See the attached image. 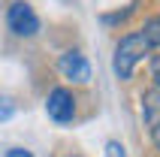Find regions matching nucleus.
<instances>
[{"instance_id": "8", "label": "nucleus", "mask_w": 160, "mask_h": 157, "mask_svg": "<svg viewBox=\"0 0 160 157\" xmlns=\"http://www.w3.org/2000/svg\"><path fill=\"white\" fill-rule=\"evenodd\" d=\"M151 142H154V148L160 151V121L151 124Z\"/></svg>"}, {"instance_id": "10", "label": "nucleus", "mask_w": 160, "mask_h": 157, "mask_svg": "<svg viewBox=\"0 0 160 157\" xmlns=\"http://www.w3.org/2000/svg\"><path fill=\"white\" fill-rule=\"evenodd\" d=\"M67 157H82V154H67Z\"/></svg>"}, {"instance_id": "3", "label": "nucleus", "mask_w": 160, "mask_h": 157, "mask_svg": "<svg viewBox=\"0 0 160 157\" xmlns=\"http://www.w3.org/2000/svg\"><path fill=\"white\" fill-rule=\"evenodd\" d=\"M6 27L15 36H36L39 33V15L33 12L30 3L15 0V3L9 6V12H6Z\"/></svg>"}, {"instance_id": "4", "label": "nucleus", "mask_w": 160, "mask_h": 157, "mask_svg": "<svg viewBox=\"0 0 160 157\" xmlns=\"http://www.w3.org/2000/svg\"><path fill=\"white\" fill-rule=\"evenodd\" d=\"M58 70H61V76L67 78V82H76V85H85V82H91V63L88 58L82 52H63L61 61H58Z\"/></svg>"}, {"instance_id": "5", "label": "nucleus", "mask_w": 160, "mask_h": 157, "mask_svg": "<svg viewBox=\"0 0 160 157\" xmlns=\"http://www.w3.org/2000/svg\"><path fill=\"white\" fill-rule=\"evenodd\" d=\"M142 33H145V39L151 43L154 52H160V15H154V18H148V21H145Z\"/></svg>"}, {"instance_id": "9", "label": "nucleus", "mask_w": 160, "mask_h": 157, "mask_svg": "<svg viewBox=\"0 0 160 157\" xmlns=\"http://www.w3.org/2000/svg\"><path fill=\"white\" fill-rule=\"evenodd\" d=\"M6 157H33V151H27V148H9Z\"/></svg>"}, {"instance_id": "6", "label": "nucleus", "mask_w": 160, "mask_h": 157, "mask_svg": "<svg viewBox=\"0 0 160 157\" xmlns=\"http://www.w3.org/2000/svg\"><path fill=\"white\" fill-rule=\"evenodd\" d=\"M106 157H127V148L118 139H109L106 142Z\"/></svg>"}, {"instance_id": "1", "label": "nucleus", "mask_w": 160, "mask_h": 157, "mask_svg": "<svg viewBox=\"0 0 160 157\" xmlns=\"http://www.w3.org/2000/svg\"><path fill=\"white\" fill-rule=\"evenodd\" d=\"M151 43L145 39L142 30H136V33H127L118 39L115 45V54H112V73H115V78H121V82H127V78H133L136 67L145 61V58H151Z\"/></svg>"}, {"instance_id": "7", "label": "nucleus", "mask_w": 160, "mask_h": 157, "mask_svg": "<svg viewBox=\"0 0 160 157\" xmlns=\"http://www.w3.org/2000/svg\"><path fill=\"white\" fill-rule=\"evenodd\" d=\"M151 78H154V88L160 91V54L151 58Z\"/></svg>"}, {"instance_id": "2", "label": "nucleus", "mask_w": 160, "mask_h": 157, "mask_svg": "<svg viewBox=\"0 0 160 157\" xmlns=\"http://www.w3.org/2000/svg\"><path fill=\"white\" fill-rule=\"evenodd\" d=\"M45 112L54 124H72L76 121V97L70 88H52L45 97Z\"/></svg>"}]
</instances>
